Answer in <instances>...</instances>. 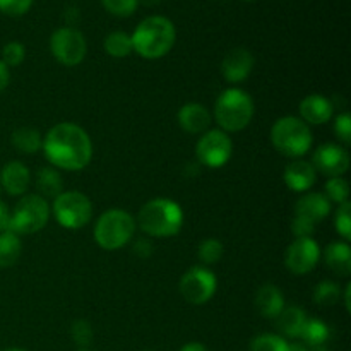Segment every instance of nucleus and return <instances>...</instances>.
I'll return each mask as SVG.
<instances>
[{"label": "nucleus", "instance_id": "f257e3e1", "mask_svg": "<svg viewBox=\"0 0 351 351\" xmlns=\"http://www.w3.org/2000/svg\"><path fill=\"white\" fill-rule=\"evenodd\" d=\"M41 149L53 167L67 171H79L93 158V144L88 134L75 123H57L45 136Z\"/></svg>", "mask_w": 351, "mask_h": 351}, {"label": "nucleus", "instance_id": "f03ea898", "mask_svg": "<svg viewBox=\"0 0 351 351\" xmlns=\"http://www.w3.org/2000/svg\"><path fill=\"white\" fill-rule=\"evenodd\" d=\"M130 38L132 50H136L141 57L153 60L165 57L173 48L177 33L170 19L163 16H151L136 27Z\"/></svg>", "mask_w": 351, "mask_h": 351}, {"label": "nucleus", "instance_id": "7ed1b4c3", "mask_svg": "<svg viewBox=\"0 0 351 351\" xmlns=\"http://www.w3.org/2000/svg\"><path fill=\"white\" fill-rule=\"evenodd\" d=\"M137 221L147 235L167 239L180 232L184 225V211L171 199H153L141 208Z\"/></svg>", "mask_w": 351, "mask_h": 351}, {"label": "nucleus", "instance_id": "20e7f679", "mask_svg": "<svg viewBox=\"0 0 351 351\" xmlns=\"http://www.w3.org/2000/svg\"><path fill=\"white\" fill-rule=\"evenodd\" d=\"M254 117V101L242 89H226L216 99L215 119L223 132H239L245 129Z\"/></svg>", "mask_w": 351, "mask_h": 351}, {"label": "nucleus", "instance_id": "39448f33", "mask_svg": "<svg viewBox=\"0 0 351 351\" xmlns=\"http://www.w3.org/2000/svg\"><path fill=\"white\" fill-rule=\"evenodd\" d=\"M271 141L285 156H304L312 146L311 127L297 117H283L271 129Z\"/></svg>", "mask_w": 351, "mask_h": 351}, {"label": "nucleus", "instance_id": "423d86ee", "mask_svg": "<svg viewBox=\"0 0 351 351\" xmlns=\"http://www.w3.org/2000/svg\"><path fill=\"white\" fill-rule=\"evenodd\" d=\"M136 232V221L123 209H110L103 213L95 226V239L101 249L117 250L130 242Z\"/></svg>", "mask_w": 351, "mask_h": 351}, {"label": "nucleus", "instance_id": "0eeeda50", "mask_svg": "<svg viewBox=\"0 0 351 351\" xmlns=\"http://www.w3.org/2000/svg\"><path fill=\"white\" fill-rule=\"evenodd\" d=\"M48 216H50V208L47 199L41 197L40 194L24 195L10 213L9 232L16 235H31L40 232L48 223Z\"/></svg>", "mask_w": 351, "mask_h": 351}, {"label": "nucleus", "instance_id": "6e6552de", "mask_svg": "<svg viewBox=\"0 0 351 351\" xmlns=\"http://www.w3.org/2000/svg\"><path fill=\"white\" fill-rule=\"evenodd\" d=\"M53 216L64 228H82L91 221L93 204L81 192H62L53 201Z\"/></svg>", "mask_w": 351, "mask_h": 351}, {"label": "nucleus", "instance_id": "1a4fd4ad", "mask_svg": "<svg viewBox=\"0 0 351 351\" xmlns=\"http://www.w3.org/2000/svg\"><path fill=\"white\" fill-rule=\"evenodd\" d=\"M86 48L84 36L74 27H60L50 38L51 53L65 67L81 64L86 57Z\"/></svg>", "mask_w": 351, "mask_h": 351}, {"label": "nucleus", "instance_id": "9d476101", "mask_svg": "<svg viewBox=\"0 0 351 351\" xmlns=\"http://www.w3.org/2000/svg\"><path fill=\"white\" fill-rule=\"evenodd\" d=\"M218 280L208 267L195 266L189 269L180 280V293L189 304L202 305L213 298Z\"/></svg>", "mask_w": 351, "mask_h": 351}, {"label": "nucleus", "instance_id": "9b49d317", "mask_svg": "<svg viewBox=\"0 0 351 351\" xmlns=\"http://www.w3.org/2000/svg\"><path fill=\"white\" fill-rule=\"evenodd\" d=\"M233 144L228 134L223 130H209L195 146V156L202 165L209 168H221L232 158Z\"/></svg>", "mask_w": 351, "mask_h": 351}, {"label": "nucleus", "instance_id": "f8f14e48", "mask_svg": "<svg viewBox=\"0 0 351 351\" xmlns=\"http://www.w3.org/2000/svg\"><path fill=\"white\" fill-rule=\"evenodd\" d=\"M321 249L312 237L297 239L287 250V267L293 274H307L317 266Z\"/></svg>", "mask_w": 351, "mask_h": 351}, {"label": "nucleus", "instance_id": "ddd939ff", "mask_svg": "<svg viewBox=\"0 0 351 351\" xmlns=\"http://www.w3.org/2000/svg\"><path fill=\"white\" fill-rule=\"evenodd\" d=\"M312 165L315 171H321L328 177H341L350 168L348 151L338 144H324L314 153Z\"/></svg>", "mask_w": 351, "mask_h": 351}, {"label": "nucleus", "instance_id": "4468645a", "mask_svg": "<svg viewBox=\"0 0 351 351\" xmlns=\"http://www.w3.org/2000/svg\"><path fill=\"white\" fill-rule=\"evenodd\" d=\"M254 67V57L247 48H233L221 62V74L228 82H242L249 77Z\"/></svg>", "mask_w": 351, "mask_h": 351}, {"label": "nucleus", "instance_id": "2eb2a0df", "mask_svg": "<svg viewBox=\"0 0 351 351\" xmlns=\"http://www.w3.org/2000/svg\"><path fill=\"white\" fill-rule=\"evenodd\" d=\"M331 213V202L324 194L311 192L305 194L295 206V216L317 226Z\"/></svg>", "mask_w": 351, "mask_h": 351}, {"label": "nucleus", "instance_id": "dca6fc26", "mask_svg": "<svg viewBox=\"0 0 351 351\" xmlns=\"http://www.w3.org/2000/svg\"><path fill=\"white\" fill-rule=\"evenodd\" d=\"M335 106L328 98L321 95H311L302 99L300 103V115L305 123L311 125H321V123L329 122L332 119Z\"/></svg>", "mask_w": 351, "mask_h": 351}, {"label": "nucleus", "instance_id": "f3484780", "mask_svg": "<svg viewBox=\"0 0 351 351\" xmlns=\"http://www.w3.org/2000/svg\"><path fill=\"white\" fill-rule=\"evenodd\" d=\"M283 178L291 191L305 192L315 184L317 171H315L314 165L312 163H308V161H304V160H298V161H291V163L285 168Z\"/></svg>", "mask_w": 351, "mask_h": 351}, {"label": "nucleus", "instance_id": "a211bd4d", "mask_svg": "<svg viewBox=\"0 0 351 351\" xmlns=\"http://www.w3.org/2000/svg\"><path fill=\"white\" fill-rule=\"evenodd\" d=\"M178 123L189 134H202L211 123V113L201 103H187L178 112Z\"/></svg>", "mask_w": 351, "mask_h": 351}, {"label": "nucleus", "instance_id": "6ab92c4d", "mask_svg": "<svg viewBox=\"0 0 351 351\" xmlns=\"http://www.w3.org/2000/svg\"><path fill=\"white\" fill-rule=\"evenodd\" d=\"M0 180H2V187L5 189L7 194L23 195L27 191V187H29L31 173L19 161H10V163L3 167Z\"/></svg>", "mask_w": 351, "mask_h": 351}, {"label": "nucleus", "instance_id": "aec40b11", "mask_svg": "<svg viewBox=\"0 0 351 351\" xmlns=\"http://www.w3.org/2000/svg\"><path fill=\"white\" fill-rule=\"evenodd\" d=\"M256 308L266 319H274L285 308L283 293L274 285H264L256 293Z\"/></svg>", "mask_w": 351, "mask_h": 351}, {"label": "nucleus", "instance_id": "412c9836", "mask_svg": "<svg viewBox=\"0 0 351 351\" xmlns=\"http://www.w3.org/2000/svg\"><path fill=\"white\" fill-rule=\"evenodd\" d=\"M326 264L332 273L339 276H350L351 273V249L346 242L329 243L324 252Z\"/></svg>", "mask_w": 351, "mask_h": 351}, {"label": "nucleus", "instance_id": "4be33fe9", "mask_svg": "<svg viewBox=\"0 0 351 351\" xmlns=\"http://www.w3.org/2000/svg\"><path fill=\"white\" fill-rule=\"evenodd\" d=\"M274 319H276L278 331L283 332L288 338H298L305 321H307V315L300 307H287Z\"/></svg>", "mask_w": 351, "mask_h": 351}, {"label": "nucleus", "instance_id": "5701e85b", "mask_svg": "<svg viewBox=\"0 0 351 351\" xmlns=\"http://www.w3.org/2000/svg\"><path fill=\"white\" fill-rule=\"evenodd\" d=\"M36 187L40 191L41 197L57 199L64 192V182H62L60 173L53 168H41L36 175Z\"/></svg>", "mask_w": 351, "mask_h": 351}, {"label": "nucleus", "instance_id": "b1692460", "mask_svg": "<svg viewBox=\"0 0 351 351\" xmlns=\"http://www.w3.org/2000/svg\"><path fill=\"white\" fill-rule=\"evenodd\" d=\"M12 144L17 151L26 154L38 153L41 149V141L40 132L36 129H31V127H21V129L14 130L12 132Z\"/></svg>", "mask_w": 351, "mask_h": 351}, {"label": "nucleus", "instance_id": "393cba45", "mask_svg": "<svg viewBox=\"0 0 351 351\" xmlns=\"http://www.w3.org/2000/svg\"><path fill=\"white\" fill-rule=\"evenodd\" d=\"M300 338L307 346H324L329 339V326L321 319H307L302 328Z\"/></svg>", "mask_w": 351, "mask_h": 351}, {"label": "nucleus", "instance_id": "a878e982", "mask_svg": "<svg viewBox=\"0 0 351 351\" xmlns=\"http://www.w3.org/2000/svg\"><path fill=\"white\" fill-rule=\"evenodd\" d=\"M21 256L19 235L12 232L0 233V267H9L17 263Z\"/></svg>", "mask_w": 351, "mask_h": 351}, {"label": "nucleus", "instance_id": "bb28decb", "mask_svg": "<svg viewBox=\"0 0 351 351\" xmlns=\"http://www.w3.org/2000/svg\"><path fill=\"white\" fill-rule=\"evenodd\" d=\"M105 50L115 58L127 57L132 51V38L123 31H113L105 38Z\"/></svg>", "mask_w": 351, "mask_h": 351}, {"label": "nucleus", "instance_id": "cd10ccee", "mask_svg": "<svg viewBox=\"0 0 351 351\" xmlns=\"http://www.w3.org/2000/svg\"><path fill=\"white\" fill-rule=\"evenodd\" d=\"M341 298V290L336 283L332 281H321V283L315 287L314 291V300L315 304L321 305V307H331V305L338 304V300Z\"/></svg>", "mask_w": 351, "mask_h": 351}, {"label": "nucleus", "instance_id": "c85d7f7f", "mask_svg": "<svg viewBox=\"0 0 351 351\" xmlns=\"http://www.w3.org/2000/svg\"><path fill=\"white\" fill-rule=\"evenodd\" d=\"M287 348L288 343L276 335H261L250 343V351H287Z\"/></svg>", "mask_w": 351, "mask_h": 351}, {"label": "nucleus", "instance_id": "c756f323", "mask_svg": "<svg viewBox=\"0 0 351 351\" xmlns=\"http://www.w3.org/2000/svg\"><path fill=\"white\" fill-rule=\"evenodd\" d=\"M350 195V187L346 184L345 178L341 177H332L329 178L328 184H326V197L329 199V202H338V204H343V202L348 201Z\"/></svg>", "mask_w": 351, "mask_h": 351}, {"label": "nucleus", "instance_id": "7c9ffc66", "mask_svg": "<svg viewBox=\"0 0 351 351\" xmlns=\"http://www.w3.org/2000/svg\"><path fill=\"white\" fill-rule=\"evenodd\" d=\"M199 259L204 264H216L223 257V243L216 239H208L199 245Z\"/></svg>", "mask_w": 351, "mask_h": 351}, {"label": "nucleus", "instance_id": "2f4dec72", "mask_svg": "<svg viewBox=\"0 0 351 351\" xmlns=\"http://www.w3.org/2000/svg\"><path fill=\"white\" fill-rule=\"evenodd\" d=\"M24 57H26V48L19 41H10L3 47L2 62L7 67H17L19 64H23Z\"/></svg>", "mask_w": 351, "mask_h": 351}, {"label": "nucleus", "instance_id": "473e14b6", "mask_svg": "<svg viewBox=\"0 0 351 351\" xmlns=\"http://www.w3.org/2000/svg\"><path fill=\"white\" fill-rule=\"evenodd\" d=\"M101 3L113 16L127 17L136 12L139 0H101Z\"/></svg>", "mask_w": 351, "mask_h": 351}, {"label": "nucleus", "instance_id": "72a5a7b5", "mask_svg": "<svg viewBox=\"0 0 351 351\" xmlns=\"http://www.w3.org/2000/svg\"><path fill=\"white\" fill-rule=\"evenodd\" d=\"M335 225L336 230L339 232V235L345 237L346 240L351 239V204L348 201L339 204L338 211H336Z\"/></svg>", "mask_w": 351, "mask_h": 351}, {"label": "nucleus", "instance_id": "f704fd0d", "mask_svg": "<svg viewBox=\"0 0 351 351\" xmlns=\"http://www.w3.org/2000/svg\"><path fill=\"white\" fill-rule=\"evenodd\" d=\"M71 336H72V339H74L75 345L86 348V346L91 345V341H93L91 324H89L88 321H82V319L81 321H75L71 328Z\"/></svg>", "mask_w": 351, "mask_h": 351}, {"label": "nucleus", "instance_id": "c9c22d12", "mask_svg": "<svg viewBox=\"0 0 351 351\" xmlns=\"http://www.w3.org/2000/svg\"><path fill=\"white\" fill-rule=\"evenodd\" d=\"M33 0H0V12L7 14V16H23L29 10Z\"/></svg>", "mask_w": 351, "mask_h": 351}, {"label": "nucleus", "instance_id": "e433bc0d", "mask_svg": "<svg viewBox=\"0 0 351 351\" xmlns=\"http://www.w3.org/2000/svg\"><path fill=\"white\" fill-rule=\"evenodd\" d=\"M335 132L339 141L345 144L351 143V117L348 113H341L335 120Z\"/></svg>", "mask_w": 351, "mask_h": 351}, {"label": "nucleus", "instance_id": "4c0bfd02", "mask_svg": "<svg viewBox=\"0 0 351 351\" xmlns=\"http://www.w3.org/2000/svg\"><path fill=\"white\" fill-rule=\"evenodd\" d=\"M291 228H293V233L297 239H307V237H311L315 232V225H312V223L305 221L302 218H297V216H295L293 223H291Z\"/></svg>", "mask_w": 351, "mask_h": 351}, {"label": "nucleus", "instance_id": "58836bf2", "mask_svg": "<svg viewBox=\"0 0 351 351\" xmlns=\"http://www.w3.org/2000/svg\"><path fill=\"white\" fill-rule=\"evenodd\" d=\"M153 243L147 242V240H137L136 245H134V252L137 254L139 257H143V259H146V257L151 256V252H153Z\"/></svg>", "mask_w": 351, "mask_h": 351}, {"label": "nucleus", "instance_id": "ea45409f", "mask_svg": "<svg viewBox=\"0 0 351 351\" xmlns=\"http://www.w3.org/2000/svg\"><path fill=\"white\" fill-rule=\"evenodd\" d=\"M9 225H10V213L7 209V206L0 201V233L9 232Z\"/></svg>", "mask_w": 351, "mask_h": 351}, {"label": "nucleus", "instance_id": "a19ab883", "mask_svg": "<svg viewBox=\"0 0 351 351\" xmlns=\"http://www.w3.org/2000/svg\"><path fill=\"white\" fill-rule=\"evenodd\" d=\"M9 81H10L9 67H7V65L0 60V93H2L7 86H9Z\"/></svg>", "mask_w": 351, "mask_h": 351}, {"label": "nucleus", "instance_id": "79ce46f5", "mask_svg": "<svg viewBox=\"0 0 351 351\" xmlns=\"http://www.w3.org/2000/svg\"><path fill=\"white\" fill-rule=\"evenodd\" d=\"M180 351H208V348L201 343H187V345L182 346Z\"/></svg>", "mask_w": 351, "mask_h": 351}, {"label": "nucleus", "instance_id": "37998d69", "mask_svg": "<svg viewBox=\"0 0 351 351\" xmlns=\"http://www.w3.org/2000/svg\"><path fill=\"white\" fill-rule=\"evenodd\" d=\"M308 346L302 345V343H291V345H288L287 351H307Z\"/></svg>", "mask_w": 351, "mask_h": 351}, {"label": "nucleus", "instance_id": "c03bdc74", "mask_svg": "<svg viewBox=\"0 0 351 351\" xmlns=\"http://www.w3.org/2000/svg\"><path fill=\"white\" fill-rule=\"evenodd\" d=\"M350 298H351V285L346 287V291H345V304H346V311H350L351 305H350Z\"/></svg>", "mask_w": 351, "mask_h": 351}, {"label": "nucleus", "instance_id": "a18cd8bd", "mask_svg": "<svg viewBox=\"0 0 351 351\" xmlns=\"http://www.w3.org/2000/svg\"><path fill=\"white\" fill-rule=\"evenodd\" d=\"M307 351H328L324 346H308Z\"/></svg>", "mask_w": 351, "mask_h": 351}, {"label": "nucleus", "instance_id": "49530a36", "mask_svg": "<svg viewBox=\"0 0 351 351\" xmlns=\"http://www.w3.org/2000/svg\"><path fill=\"white\" fill-rule=\"evenodd\" d=\"M2 351H24V350H21V348H5V350H2Z\"/></svg>", "mask_w": 351, "mask_h": 351}, {"label": "nucleus", "instance_id": "de8ad7c7", "mask_svg": "<svg viewBox=\"0 0 351 351\" xmlns=\"http://www.w3.org/2000/svg\"><path fill=\"white\" fill-rule=\"evenodd\" d=\"M81 351H89V350H81Z\"/></svg>", "mask_w": 351, "mask_h": 351}]
</instances>
